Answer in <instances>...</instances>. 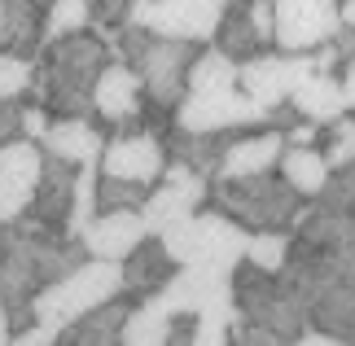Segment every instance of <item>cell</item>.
Returning a JSON list of instances; mask_svg holds the SVG:
<instances>
[{
	"label": "cell",
	"mask_w": 355,
	"mask_h": 346,
	"mask_svg": "<svg viewBox=\"0 0 355 346\" xmlns=\"http://www.w3.org/2000/svg\"><path fill=\"white\" fill-rule=\"evenodd\" d=\"M84 259H88L84 241L35 215H22L0 228V298H5L13 334L35 325L40 289L75 272Z\"/></svg>",
	"instance_id": "1"
},
{
	"label": "cell",
	"mask_w": 355,
	"mask_h": 346,
	"mask_svg": "<svg viewBox=\"0 0 355 346\" xmlns=\"http://www.w3.org/2000/svg\"><path fill=\"white\" fill-rule=\"evenodd\" d=\"M114 49L97 31L66 35L35 58L31 101L44 105L53 119H92V92L101 71L110 66Z\"/></svg>",
	"instance_id": "2"
},
{
	"label": "cell",
	"mask_w": 355,
	"mask_h": 346,
	"mask_svg": "<svg viewBox=\"0 0 355 346\" xmlns=\"http://www.w3.org/2000/svg\"><path fill=\"white\" fill-rule=\"evenodd\" d=\"M114 58H123L136 71L149 105H158L162 114H175L180 101L189 96V71H193L198 44L149 35L141 26H123L119 40H114Z\"/></svg>",
	"instance_id": "3"
},
{
	"label": "cell",
	"mask_w": 355,
	"mask_h": 346,
	"mask_svg": "<svg viewBox=\"0 0 355 346\" xmlns=\"http://www.w3.org/2000/svg\"><path fill=\"white\" fill-rule=\"evenodd\" d=\"M211 206L245 232H290L307 202L277 171H268L245 180H211Z\"/></svg>",
	"instance_id": "4"
},
{
	"label": "cell",
	"mask_w": 355,
	"mask_h": 346,
	"mask_svg": "<svg viewBox=\"0 0 355 346\" xmlns=\"http://www.w3.org/2000/svg\"><path fill=\"white\" fill-rule=\"evenodd\" d=\"M233 311L241 320L277 334L281 342H298L303 334H311L307 302L281 281V272H259L250 263L233 272Z\"/></svg>",
	"instance_id": "5"
},
{
	"label": "cell",
	"mask_w": 355,
	"mask_h": 346,
	"mask_svg": "<svg viewBox=\"0 0 355 346\" xmlns=\"http://www.w3.org/2000/svg\"><path fill=\"white\" fill-rule=\"evenodd\" d=\"M123 298V268L119 263H101V259H84L75 272H66L62 281H53L40 289L35 298V325L53 329H71L79 315L105 307V302Z\"/></svg>",
	"instance_id": "6"
},
{
	"label": "cell",
	"mask_w": 355,
	"mask_h": 346,
	"mask_svg": "<svg viewBox=\"0 0 355 346\" xmlns=\"http://www.w3.org/2000/svg\"><path fill=\"white\" fill-rule=\"evenodd\" d=\"M167 250L180 268H211V272H237L245 263V245L250 232L241 224H233L220 211H198L184 224H175L167 237Z\"/></svg>",
	"instance_id": "7"
},
{
	"label": "cell",
	"mask_w": 355,
	"mask_h": 346,
	"mask_svg": "<svg viewBox=\"0 0 355 346\" xmlns=\"http://www.w3.org/2000/svg\"><path fill=\"white\" fill-rule=\"evenodd\" d=\"M224 9H228V0H136L132 26H141L149 35H167V40H184V44L207 49V44H215Z\"/></svg>",
	"instance_id": "8"
},
{
	"label": "cell",
	"mask_w": 355,
	"mask_h": 346,
	"mask_svg": "<svg viewBox=\"0 0 355 346\" xmlns=\"http://www.w3.org/2000/svg\"><path fill=\"white\" fill-rule=\"evenodd\" d=\"M211 202V180H202L198 171L180 167V162H167L162 180L154 184L149 202L141 206V219L149 228V237H167L175 224H184L189 215H198V206Z\"/></svg>",
	"instance_id": "9"
},
{
	"label": "cell",
	"mask_w": 355,
	"mask_h": 346,
	"mask_svg": "<svg viewBox=\"0 0 355 346\" xmlns=\"http://www.w3.org/2000/svg\"><path fill=\"white\" fill-rule=\"evenodd\" d=\"M307 75H316V62H311V53H259V58L241 62V79L237 88L250 96V101H259L263 110H281L290 105L294 88L303 84Z\"/></svg>",
	"instance_id": "10"
},
{
	"label": "cell",
	"mask_w": 355,
	"mask_h": 346,
	"mask_svg": "<svg viewBox=\"0 0 355 346\" xmlns=\"http://www.w3.org/2000/svg\"><path fill=\"white\" fill-rule=\"evenodd\" d=\"M277 5V49L281 53H316L343 31L338 0H272Z\"/></svg>",
	"instance_id": "11"
},
{
	"label": "cell",
	"mask_w": 355,
	"mask_h": 346,
	"mask_svg": "<svg viewBox=\"0 0 355 346\" xmlns=\"http://www.w3.org/2000/svg\"><path fill=\"white\" fill-rule=\"evenodd\" d=\"M40 175H44V149L40 145L31 141L0 145V228L31 215Z\"/></svg>",
	"instance_id": "12"
},
{
	"label": "cell",
	"mask_w": 355,
	"mask_h": 346,
	"mask_svg": "<svg viewBox=\"0 0 355 346\" xmlns=\"http://www.w3.org/2000/svg\"><path fill=\"white\" fill-rule=\"evenodd\" d=\"M167 141L154 132H114L105 141V154H101V175H114V180H136V184H149L154 189L162 171H167Z\"/></svg>",
	"instance_id": "13"
},
{
	"label": "cell",
	"mask_w": 355,
	"mask_h": 346,
	"mask_svg": "<svg viewBox=\"0 0 355 346\" xmlns=\"http://www.w3.org/2000/svg\"><path fill=\"white\" fill-rule=\"evenodd\" d=\"M175 315H198L215 307H233V272H211V268H180L171 285L158 294Z\"/></svg>",
	"instance_id": "14"
},
{
	"label": "cell",
	"mask_w": 355,
	"mask_h": 346,
	"mask_svg": "<svg viewBox=\"0 0 355 346\" xmlns=\"http://www.w3.org/2000/svg\"><path fill=\"white\" fill-rule=\"evenodd\" d=\"M145 237H149V228H145L141 211H101V215L84 228V237H79V241H84L88 259L123 263Z\"/></svg>",
	"instance_id": "15"
},
{
	"label": "cell",
	"mask_w": 355,
	"mask_h": 346,
	"mask_svg": "<svg viewBox=\"0 0 355 346\" xmlns=\"http://www.w3.org/2000/svg\"><path fill=\"white\" fill-rule=\"evenodd\" d=\"M119 268H123V294L141 302V298H158L162 289L171 285V276L180 272V263L171 259L162 237H145Z\"/></svg>",
	"instance_id": "16"
},
{
	"label": "cell",
	"mask_w": 355,
	"mask_h": 346,
	"mask_svg": "<svg viewBox=\"0 0 355 346\" xmlns=\"http://www.w3.org/2000/svg\"><path fill=\"white\" fill-rule=\"evenodd\" d=\"M281 154H285V132H272V128H259V132H237L233 145L224 149V162H220V175L215 180H245V175H268L281 167Z\"/></svg>",
	"instance_id": "17"
},
{
	"label": "cell",
	"mask_w": 355,
	"mask_h": 346,
	"mask_svg": "<svg viewBox=\"0 0 355 346\" xmlns=\"http://www.w3.org/2000/svg\"><path fill=\"white\" fill-rule=\"evenodd\" d=\"M105 141L110 136L101 132L97 119H53L49 136L40 141L49 158H62L71 167H101V154H105Z\"/></svg>",
	"instance_id": "18"
},
{
	"label": "cell",
	"mask_w": 355,
	"mask_h": 346,
	"mask_svg": "<svg viewBox=\"0 0 355 346\" xmlns=\"http://www.w3.org/2000/svg\"><path fill=\"white\" fill-rule=\"evenodd\" d=\"M5 22H0V49L18 58H40L44 53V18L53 0H0Z\"/></svg>",
	"instance_id": "19"
},
{
	"label": "cell",
	"mask_w": 355,
	"mask_h": 346,
	"mask_svg": "<svg viewBox=\"0 0 355 346\" xmlns=\"http://www.w3.org/2000/svg\"><path fill=\"white\" fill-rule=\"evenodd\" d=\"M75 180H79V167H71V162L44 154V175H40L31 215L44 219V224H53V228H66L71 206H75Z\"/></svg>",
	"instance_id": "20"
},
{
	"label": "cell",
	"mask_w": 355,
	"mask_h": 346,
	"mask_svg": "<svg viewBox=\"0 0 355 346\" xmlns=\"http://www.w3.org/2000/svg\"><path fill=\"white\" fill-rule=\"evenodd\" d=\"M290 105H294L298 119L316 123V128H329V123H338L343 114H351L347 92H343V79H338V75H307L303 84L294 88Z\"/></svg>",
	"instance_id": "21"
},
{
	"label": "cell",
	"mask_w": 355,
	"mask_h": 346,
	"mask_svg": "<svg viewBox=\"0 0 355 346\" xmlns=\"http://www.w3.org/2000/svg\"><path fill=\"white\" fill-rule=\"evenodd\" d=\"M233 136H237V132L198 136V132L171 128V132H167V154H171V162H180V167L198 171L202 180H215V175H220V162H224V149L233 145Z\"/></svg>",
	"instance_id": "22"
},
{
	"label": "cell",
	"mask_w": 355,
	"mask_h": 346,
	"mask_svg": "<svg viewBox=\"0 0 355 346\" xmlns=\"http://www.w3.org/2000/svg\"><path fill=\"white\" fill-rule=\"evenodd\" d=\"M132 302L128 298H114L105 307L79 315L71 329L58 334V346H123V320H128Z\"/></svg>",
	"instance_id": "23"
},
{
	"label": "cell",
	"mask_w": 355,
	"mask_h": 346,
	"mask_svg": "<svg viewBox=\"0 0 355 346\" xmlns=\"http://www.w3.org/2000/svg\"><path fill=\"white\" fill-rule=\"evenodd\" d=\"M277 175L290 184L303 202H316L320 193H324V184H329V175H334V167L324 162V154L320 149H303V145H285V154H281V167H277Z\"/></svg>",
	"instance_id": "24"
},
{
	"label": "cell",
	"mask_w": 355,
	"mask_h": 346,
	"mask_svg": "<svg viewBox=\"0 0 355 346\" xmlns=\"http://www.w3.org/2000/svg\"><path fill=\"white\" fill-rule=\"evenodd\" d=\"M175 325V311L162 298H141L132 302L128 320H123V346H167Z\"/></svg>",
	"instance_id": "25"
},
{
	"label": "cell",
	"mask_w": 355,
	"mask_h": 346,
	"mask_svg": "<svg viewBox=\"0 0 355 346\" xmlns=\"http://www.w3.org/2000/svg\"><path fill=\"white\" fill-rule=\"evenodd\" d=\"M215 49L228 53L237 66L241 62H250L259 58V53H272L259 44V35H254V22H250V9H245V0H228V9H224V22H220V31H215Z\"/></svg>",
	"instance_id": "26"
},
{
	"label": "cell",
	"mask_w": 355,
	"mask_h": 346,
	"mask_svg": "<svg viewBox=\"0 0 355 346\" xmlns=\"http://www.w3.org/2000/svg\"><path fill=\"white\" fill-rule=\"evenodd\" d=\"M237 79H241V66L215 44H207V49H198V58H193L189 92H224V88H237Z\"/></svg>",
	"instance_id": "27"
},
{
	"label": "cell",
	"mask_w": 355,
	"mask_h": 346,
	"mask_svg": "<svg viewBox=\"0 0 355 346\" xmlns=\"http://www.w3.org/2000/svg\"><path fill=\"white\" fill-rule=\"evenodd\" d=\"M79 31H92V5L88 0H53V9L44 18V49Z\"/></svg>",
	"instance_id": "28"
},
{
	"label": "cell",
	"mask_w": 355,
	"mask_h": 346,
	"mask_svg": "<svg viewBox=\"0 0 355 346\" xmlns=\"http://www.w3.org/2000/svg\"><path fill=\"white\" fill-rule=\"evenodd\" d=\"M149 184H136V180H114V175H101L97 180V206L101 211H141L149 202Z\"/></svg>",
	"instance_id": "29"
},
{
	"label": "cell",
	"mask_w": 355,
	"mask_h": 346,
	"mask_svg": "<svg viewBox=\"0 0 355 346\" xmlns=\"http://www.w3.org/2000/svg\"><path fill=\"white\" fill-rule=\"evenodd\" d=\"M290 232H250V245H245V263L259 272H281L285 259H290Z\"/></svg>",
	"instance_id": "30"
},
{
	"label": "cell",
	"mask_w": 355,
	"mask_h": 346,
	"mask_svg": "<svg viewBox=\"0 0 355 346\" xmlns=\"http://www.w3.org/2000/svg\"><path fill=\"white\" fill-rule=\"evenodd\" d=\"M31 84H35V62L0 49V101H22V96H31Z\"/></svg>",
	"instance_id": "31"
},
{
	"label": "cell",
	"mask_w": 355,
	"mask_h": 346,
	"mask_svg": "<svg viewBox=\"0 0 355 346\" xmlns=\"http://www.w3.org/2000/svg\"><path fill=\"white\" fill-rule=\"evenodd\" d=\"M320 154L324 162L338 171V167H347V162H355V114H343L338 123H329L320 136Z\"/></svg>",
	"instance_id": "32"
},
{
	"label": "cell",
	"mask_w": 355,
	"mask_h": 346,
	"mask_svg": "<svg viewBox=\"0 0 355 346\" xmlns=\"http://www.w3.org/2000/svg\"><path fill=\"white\" fill-rule=\"evenodd\" d=\"M316 206L320 211H334V215H355V162H347V167H338L329 175V184L316 198Z\"/></svg>",
	"instance_id": "33"
},
{
	"label": "cell",
	"mask_w": 355,
	"mask_h": 346,
	"mask_svg": "<svg viewBox=\"0 0 355 346\" xmlns=\"http://www.w3.org/2000/svg\"><path fill=\"white\" fill-rule=\"evenodd\" d=\"M193 346H233V307H215L198 315Z\"/></svg>",
	"instance_id": "34"
},
{
	"label": "cell",
	"mask_w": 355,
	"mask_h": 346,
	"mask_svg": "<svg viewBox=\"0 0 355 346\" xmlns=\"http://www.w3.org/2000/svg\"><path fill=\"white\" fill-rule=\"evenodd\" d=\"M49 128H53V114L44 105H35V101H26L22 105V141H31V145H40L49 136Z\"/></svg>",
	"instance_id": "35"
},
{
	"label": "cell",
	"mask_w": 355,
	"mask_h": 346,
	"mask_svg": "<svg viewBox=\"0 0 355 346\" xmlns=\"http://www.w3.org/2000/svg\"><path fill=\"white\" fill-rule=\"evenodd\" d=\"M233 346H285V342H281L277 334H268V329L241 320V315L233 311Z\"/></svg>",
	"instance_id": "36"
},
{
	"label": "cell",
	"mask_w": 355,
	"mask_h": 346,
	"mask_svg": "<svg viewBox=\"0 0 355 346\" xmlns=\"http://www.w3.org/2000/svg\"><path fill=\"white\" fill-rule=\"evenodd\" d=\"M22 105L26 101H0V145L22 141Z\"/></svg>",
	"instance_id": "37"
},
{
	"label": "cell",
	"mask_w": 355,
	"mask_h": 346,
	"mask_svg": "<svg viewBox=\"0 0 355 346\" xmlns=\"http://www.w3.org/2000/svg\"><path fill=\"white\" fill-rule=\"evenodd\" d=\"M9 346H58V334L44 325H31V329H22V334H13Z\"/></svg>",
	"instance_id": "38"
},
{
	"label": "cell",
	"mask_w": 355,
	"mask_h": 346,
	"mask_svg": "<svg viewBox=\"0 0 355 346\" xmlns=\"http://www.w3.org/2000/svg\"><path fill=\"white\" fill-rule=\"evenodd\" d=\"M193 329H198V320H193V315H175L167 346H193Z\"/></svg>",
	"instance_id": "39"
},
{
	"label": "cell",
	"mask_w": 355,
	"mask_h": 346,
	"mask_svg": "<svg viewBox=\"0 0 355 346\" xmlns=\"http://www.w3.org/2000/svg\"><path fill=\"white\" fill-rule=\"evenodd\" d=\"M329 44H334V53H338V62H343V66L355 62V26H343V31H338Z\"/></svg>",
	"instance_id": "40"
},
{
	"label": "cell",
	"mask_w": 355,
	"mask_h": 346,
	"mask_svg": "<svg viewBox=\"0 0 355 346\" xmlns=\"http://www.w3.org/2000/svg\"><path fill=\"white\" fill-rule=\"evenodd\" d=\"M338 79H343V92H347V105L355 110V62H347V66H343V75H338Z\"/></svg>",
	"instance_id": "41"
},
{
	"label": "cell",
	"mask_w": 355,
	"mask_h": 346,
	"mask_svg": "<svg viewBox=\"0 0 355 346\" xmlns=\"http://www.w3.org/2000/svg\"><path fill=\"white\" fill-rule=\"evenodd\" d=\"M285 346H343L338 338H324V334H303L298 342H285Z\"/></svg>",
	"instance_id": "42"
},
{
	"label": "cell",
	"mask_w": 355,
	"mask_h": 346,
	"mask_svg": "<svg viewBox=\"0 0 355 346\" xmlns=\"http://www.w3.org/2000/svg\"><path fill=\"white\" fill-rule=\"evenodd\" d=\"M13 342V329H9V311H5V298H0V346Z\"/></svg>",
	"instance_id": "43"
},
{
	"label": "cell",
	"mask_w": 355,
	"mask_h": 346,
	"mask_svg": "<svg viewBox=\"0 0 355 346\" xmlns=\"http://www.w3.org/2000/svg\"><path fill=\"white\" fill-rule=\"evenodd\" d=\"M343 26H355V0H343Z\"/></svg>",
	"instance_id": "44"
},
{
	"label": "cell",
	"mask_w": 355,
	"mask_h": 346,
	"mask_svg": "<svg viewBox=\"0 0 355 346\" xmlns=\"http://www.w3.org/2000/svg\"><path fill=\"white\" fill-rule=\"evenodd\" d=\"M0 22H5V9H0Z\"/></svg>",
	"instance_id": "45"
},
{
	"label": "cell",
	"mask_w": 355,
	"mask_h": 346,
	"mask_svg": "<svg viewBox=\"0 0 355 346\" xmlns=\"http://www.w3.org/2000/svg\"><path fill=\"white\" fill-rule=\"evenodd\" d=\"M88 5H97V0H88Z\"/></svg>",
	"instance_id": "46"
}]
</instances>
